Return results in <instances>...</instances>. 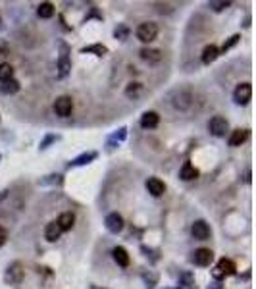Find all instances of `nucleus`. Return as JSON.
<instances>
[{"mask_svg": "<svg viewBox=\"0 0 256 289\" xmlns=\"http://www.w3.org/2000/svg\"><path fill=\"white\" fill-rule=\"evenodd\" d=\"M141 58L143 60H147V62H160L162 60V52L160 50H156V48H141Z\"/></svg>", "mask_w": 256, "mask_h": 289, "instance_id": "obj_16", "label": "nucleus"}, {"mask_svg": "<svg viewBox=\"0 0 256 289\" xmlns=\"http://www.w3.org/2000/svg\"><path fill=\"white\" fill-rule=\"evenodd\" d=\"M251 96H253V87H251V83H241V85L235 87L233 98H235L237 104H247V102L251 100Z\"/></svg>", "mask_w": 256, "mask_h": 289, "instance_id": "obj_4", "label": "nucleus"}, {"mask_svg": "<svg viewBox=\"0 0 256 289\" xmlns=\"http://www.w3.org/2000/svg\"><path fill=\"white\" fill-rule=\"evenodd\" d=\"M58 69H60V77H65L67 71L71 69V64H69V60H67V54H62V56H60V60H58Z\"/></svg>", "mask_w": 256, "mask_h": 289, "instance_id": "obj_23", "label": "nucleus"}, {"mask_svg": "<svg viewBox=\"0 0 256 289\" xmlns=\"http://www.w3.org/2000/svg\"><path fill=\"white\" fill-rule=\"evenodd\" d=\"M208 6H210L214 12H222L224 8L229 6V2H214V0H212V2H208Z\"/></svg>", "mask_w": 256, "mask_h": 289, "instance_id": "obj_27", "label": "nucleus"}, {"mask_svg": "<svg viewBox=\"0 0 256 289\" xmlns=\"http://www.w3.org/2000/svg\"><path fill=\"white\" fill-rule=\"evenodd\" d=\"M208 129H210L212 135H216V137H224L225 131L229 129V124H227V120L222 118V116H214V118L208 122Z\"/></svg>", "mask_w": 256, "mask_h": 289, "instance_id": "obj_3", "label": "nucleus"}, {"mask_svg": "<svg viewBox=\"0 0 256 289\" xmlns=\"http://www.w3.org/2000/svg\"><path fill=\"white\" fill-rule=\"evenodd\" d=\"M208 289H222V286H220V284H212Z\"/></svg>", "mask_w": 256, "mask_h": 289, "instance_id": "obj_32", "label": "nucleus"}, {"mask_svg": "<svg viewBox=\"0 0 256 289\" xmlns=\"http://www.w3.org/2000/svg\"><path fill=\"white\" fill-rule=\"evenodd\" d=\"M249 139V129H235L229 137V145L231 147H241L245 141Z\"/></svg>", "mask_w": 256, "mask_h": 289, "instance_id": "obj_12", "label": "nucleus"}, {"mask_svg": "<svg viewBox=\"0 0 256 289\" xmlns=\"http://www.w3.org/2000/svg\"><path fill=\"white\" fill-rule=\"evenodd\" d=\"M83 52H93V54H96V56H104L106 52H108V48L104 46V44H93V46H87V48H83Z\"/></svg>", "mask_w": 256, "mask_h": 289, "instance_id": "obj_25", "label": "nucleus"}, {"mask_svg": "<svg viewBox=\"0 0 256 289\" xmlns=\"http://www.w3.org/2000/svg\"><path fill=\"white\" fill-rule=\"evenodd\" d=\"M56 224L60 225V229L62 231H69L73 224H75V214L73 212H64V214H60V218L56 220Z\"/></svg>", "mask_w": 256, "mask_h": 289, "instance_id": "obj_15", "label": "nucleus"}, {"mask_svg": "<svg viewBox=\"0 0 256 289\" xmlns=\"http://www.w3.org/2000/svg\"><path fill=\"white\" fill-rule=\"evenodd\" d=\"M214 278H216V280H220V278H224V274H222L218 268H214Z\"/></svg>", "mask_w": 256, "mask_h": 289, "instance_id": "obj_31", "label": "nucleus"}, {"mask_svg": "<svg viewBox=\"0 0 256 289\" xmlns=\"http://www.w3.org/2000/svg\"><path fill=\"white\" fill-rule=\"evenodd\" d=\"M147 191L150 193L152 197H160V195L166 193V183L158 178H149L147 179Z\"/></svg>", "mask_w": 256, "mask_h": 289, "instance_id": "obj_9", "label": "nucleus"}, {"mask_svg": "<svg viewBox=\"0 0 256 289\" xmlns=\"http://www.w3.org/2000/svg\"><path fill=\"white\" fill-rule=\"evenodd\" d=\"M179 178H181L183 181H192V179H196V178H198V170L192 166L191 162H185V164L181 166Z\"/></svg>", "mask_w": 256, "mask_h": 289, "instance_id": "obj_11", "label": "nucleus"}, {"mask_svg": "<svg viewBox=\"0 0 256 289\" xmlns=\"http://www.w3.org/2000/svg\"><path fill=\"white\" fill-rule=\"evenodd\" d=\"M239 39H241L239 35H233V37H231V39H229V41H227V43L224 44V50H227V48H231L233 44H237V41H239Z\"/></svg>", "mask_w": 256, "mask_h": 289, "instance_id": "obj_28", "label": "nucleus"}, {"mask_svg": "<svg viewBox=\"0 0 256 289\" xmlns=\"http://www.w3.org/2000/svg\"><path fill=\"white\" fill-rule=\"evenodd\" d=\"M60 235H62V229H60V225L56 224V222H50V224L46 225V229H44V237H46V241L54 243V241L60 239Z\"/></svg>", "mask_w": 256, "mask_h": 289, "instance_id": "obj_14", "label": "nucleus"}, {"mask_svg": "<svg viewBox=\"0 0 256 289\" xmlns=\"http://www.w3.org/2000/svg\"><path fill=\"white\" fill-rule=\"evenodd\" d=\"M112 257H114V260H116L122 268L129 266V255H128V251H126L124 247H116V249L112 251Z\"/></svg>", "mask_w": 256, "mask_h": 289, "instance_id": "obj_17", "label": "nucleus"}, {"mask_svg": "<svg viewBox=\"0 0 256 289\" xmlns=\"http://www.w3.org/2000/svg\"><path fill=\"white\" fill-rule=\"evenodd\" d=\"M156 37H158V27L152 22H145L137 27V39L143 43H152Z\"/></svg>", "mask_w": 256, "mask_h": 289, "instance_id": "obj_1", "label": "nucleus"}, {"mask_svg": "<svg viewBox=\"0 0 256 289\" xmlns=\"http://www.w3.org/2000/svg\"><path fill=\"white\" fill-rule=\"evenodd\" d=\"M37 14H39V18L48 20V18H52V16H54V6H52L50 2H43V4H39Z\"/></svg>", "mask_w": 256, "mask_h": 289, "instance_id": "obj_19", "label": "nucleus"}, {"mask_svg": "<svg viewBox=\"0 0 256 289\" xmlns=\"http://www.w3.org/2000/svg\"><path fill=\"white\" fill-rule=\"evenodd\" d=\"M0 91H2L4 95H14V93H18V91H20V83H18L16 79L4 81V83L0 85Z\"/></svg>", "mask_w": 256, "mask_h": 289, "instance_id": "obj_20", "label": "nucleus"}, {"mask_svg": "<svg viewBox=\"0 0 256 289\" xmlns=\"http://www.w3.org/2000/svg\"><path fill=\"white\" fill-rule=\"evenodd\" d=\"M114 35H116V39H120V41H126L129 35V29L126 27V25H120L116 31H114Z\"/></svg>", "mask_w": 256, "mask_h": 289, "instance_id": "obj_26", "label": "nucleus"}, {"mask_svg": "<svg viewBox=\"0 0 256 289\" xmlns=\"http://www.w3.org/2000/svg\"><path fill=\"white\" fill-rule=\"evenodd\" d=\"M104 224H106V229H108L110 233H120V231L124 229V218H122L118 212H112V214L106 216Z\"/></svg>", "mask_w": 256, "mask_h": 289, "instance_id": "obj_7", "label": "nucleus"}, {"mask_svg": "<svg viewBox=\"0 0 256 289\" xmlns=\"http://www.w3.org/2000/svg\"><path fill=\"white\" fill-rule=\"evenodd\" d=\"M71 110H73V100L69 98V96H58L56 100H54V112H56V116H60V118H67L69 114H71Z\"/></svg>", "mask_w": 256, "mask_h": 289, "instance_id": "obj_2", "label": "nucleus"}, {"mask_svg": "<svg viewBox=\"0 0 256 289\" xmlns=\"http://www.w3.org/2000/svg\"><path fill=\"white\" fill-rule=\"evenodd\" d=\"M23 280V266L20 262H14L6 270V282L8 284H20Z\"/></svg>", "mask_w": 256, "mask_h": 289, "instance_id": "obj_5", "label": "nucleus"}, {"mask_svg": "<svg viewBox=\"0 0 256 289\" xmlns=\"http://www.w3.org/2000/svg\"><path fill=\"white\" fill-rule=\"evenodd\" d=\"M224 276H231V274H235V262L233 260H229V258H222L220 262H218V266H216Z\"/></svg>", "mask_w": 256, "mask_h": 289, "instance_id": "obj_18", "label": "nucleus"}, {"mask_svg": "<svg viewBox=\"0 0 256 289\" xmlns=\"http://www.w3.org/2000/svg\"><path fill=\"white\" fill-rule=\"evenodd\" d=\"M95 158H96V153H85V155L77 156L71 164H73V166H83V164H89V162L95 160Z\"/></svg>", "mask_w": 256, "mask_h": 289, "instance_id": "obj_24", "label": "nucleus"}, {"mask_svg": "<svg viewBox=\"0 0 256 289\" xmlns=\"http://www.w3.org/2000/svg\"><path fill=\"white\" fill-rule=\"evenodd\" d=\"M191 233H192V237H194V239L204 241V239H208V237H210V225L206 224L204 220H196V222L191 225Z\"/></svg>", "mask_w": 256, "mask_h": 289, "instance_id": "obj_6", "label": "nucleus"}, {"mask_svg": "<svg viewBox=\"0 0 256 289\" xmlns=\"http://www.w3.org/2000/svg\"><path fill=\"white\" fill-rule=\"evenodd\" d=\"M158 122H160V116L156 114V112H145L143 116H141V126L145 129H154L158 126Z\"/></svg>", "mask_w": 256, "mask_h": 289, "instance_id": "obj_10", "label": "nucleus"}, {"mask_svg": "<svg viewBox=\"0 0 256 289\" xmlns=\"http://www.w3.org/2000/svg\"><path fill=\"white\" fill-rule=\"evenodd\" d=\"M145 282H147V284H150L149 288H152V286H154V282H156V276H145Z\"/></svg>", "mask_w": 256, "mask_h": 289, "instance_id": "obj_30", "label": "nucleus"}, {"mask_svg": "<svg viewBox=\"0 0 256 289\" xmlns=\"http://www.w3.org/2000/svg\"><path fill=\"white\" fill-rule=\"evenodd\" d=\"M212 260H214V253L210 249H196L192 255V262L196 266H208Z\"/></svg>", "mask_w": 256, "mask_h": 289, "instance_id": "obj_8", "label": "nucleus"}, {"mask_svg": "<svg viewBox=\"0 0 256 289\" xmlns=\"http://www.w3.org/2000/svg\"><path fill=\"white\" fill-rule=\"evenodd\" d=\"M6 239H8V231H6V229L0 225V247L6 243Z\"/></svg>", "mask_w": 256, "mask_h": 289, "instance_id": "obj_29", "label": "nucleus"}, {"mask_svg": "<svg viewBox=\"0 0 256 289\" xmlns=\"http://www.w3.org/2000/svg\"><path fill=\"white\" fill-rule=\"evenodd\" d=\"M220 56V48L216 44H208L204 50H202V64H212L216 58Z\"/></svg>", "mask_w": 256, "mask_h": 289, "instance_id": "obj_13", "label": "nucleus"}, {"mask_svg": "<svg viewBox=\"0 0 256 289\" xmlns=\"http://www.w3.org/2000/svg\"><path fill=\"white\" fill-rule=\"evenodd\" d=\"M194 278H192L191 272H185L179 276V289H194Z\"/></svg>", "mask_w": 256, "mask_h": 289, "instance_id": "obj_21", "label": "nucleus"}, {"mask_svg": "<svg viewBox=\"0 0 256 289\" xmlns=\"http://www.w3.org/2000/svg\"><path fill=\"white\" fill-rule=\"evenodd\" d=\"M10 79H14V67L6 62H2L0 64V81L4 83V81H10Z\"/></svg>", "mask_w": 256, "mask_h": 289, "instance_id": "obj_22", "label": "nucleus"}]
</instances>
